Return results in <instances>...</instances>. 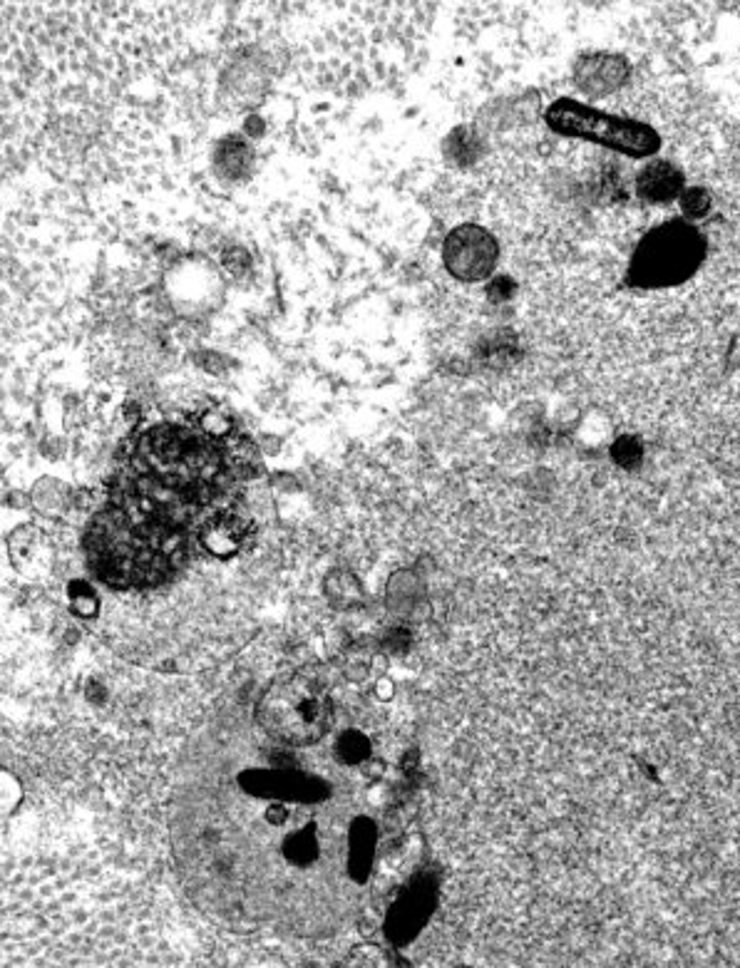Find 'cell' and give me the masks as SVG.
Here are the masks:
<instances>
[{
  "instance_id": "cell-4",
  "label": "cell",
  "mask_w": 740,
  "mask_h": 968,
  "mask_svg": "<svg viewBox=\"0 0 740 968\" xmlns=\"http://www.w3.org/2000/svg\"><path fill=\"white\" fill-rule=\"evenodd\" d=\"M547 125L557 135L589 139L626 157H651L661 147V137L644 122L614 117L569 97H562L549 107Z\"/></svg>"
},
{
  "instance_id": "cell-7",
  "label": "cell",
  "mask_w": 740,
  "mask_h": 968,
  "mask_svg": "<svg viewBox=\"0 0 740 968\" xmlns=\"http://www.w3.org/2000/svg\"><path fill=\"white\" fill-rule=\"evenodd\" d=\"M251 534H254V524L229 507L209 517L197 532V539L199 547L214 559H231L246 547Z\"/></svg>"
},
{
  "instance_id": "cell-5",
  "label": "cell",
  "mask_w": 740,
  "mask_h": 968,
  "mask_svg": "<svg viewBox=\"0 0 740 968\" xmlns=\"http://www.w3.org/2000/svg\"><path fill=\"white\" fill-rule=\"evenodd\" d=\"M500 261V244L487 229L477 224H462L445 236L443 264L457 281L477 283L492 276Z\"/></svg>"
},
{
  "instance_id": "cell-9",
  "label": "cell",
  "mask_w": 740,
  "mask_h": 968,
  "mask_svg": "<svg viewBox=\"0 0 740 968\" xmlns=\"http://www.w3.org/2000/svg\"><path fill=\"white\" fill-rule=\"evenodd\" d=\"M636 189H639V194L646 199V202L668 204V202H673L676 197H681L683 174H681V169L673 167L671 162H664V159H654V162H649L639 172V179H636Z\"/></svg>"
},
{
  "instance_id": "cell-8",
  "label": "cell",
  "mask_w": 740,
  "mask_h": 968,
  "mask_svg": "<svg viewBox=\"0 0 740 968\" xmlns=\"http://www.w3.org/2000/svg\"><path fill=\"white\" fill-rule=\"evenodd\" d=\"M574 77L582 92L592 97H606L624 85L629 77V63L619 55H587L574 68Z\"/></svg>"
},
{
  "instance_id": "cell-2",
  "label": "cell",
  "mask_w": 740,
  "mask_h": 968,
  "mask_svg": "<svg viewBox=\"0 0 740 968\" xmlns=\"http://www.w3.org/2000/svg\"><path fill=\"white\" fill-rule=\"evenodd\" d=\"M254 720L261 733L286 748H311L328 735L333 705L316 681L286 673L271 681L256 703Z\"/></svg>"
},
{
  "instance_id": "cell-14",
  "label": "cell",
  "mask_w": 740,
  "mask_h": 968,
  "mask_svg": "<svg viewBox=\"0 0 740 968\" xmlns=\"http://www.w3.org/2000/svg\"><path fill=\"white\" fill-rule=\"evenodd\" d=\"M393 695V688H390V681H380L378 683V698L388 700Z\"/></svg>"
},
{
  "instance_id": "cell-3",
  "label": "cell",
  "mask_w": 740,
  "mask_h": 968,
  "mask_svg": "<svg viewBox=\"0 0 740 968\" xmlns=\"http://www.w3.org/2000/svg\"><path fill=\"white\" fill-rule=\"evenodd\" d=\"M706 254V241L686 221H666L641 239L629 264L636 288H668L691 278Z\"/></svg>"
},
{
  "instance_id": "cell-1",
  "label": "cell",
  "mask_w": 740,
  "mask_h": 968,
  "mask_svg": "<svg viewBox=\"0 0 740 968\" xmlns=\"http://www.w3.org/2000/svg\"><path fill=\"white\" fill-rule=\"evenodd\" d=\"M222 792L204 802L207 820H179V854L209 869L244 849L214 877H266V884L368 882L375 825L366 815L341 817V800L323 775L298 767L241 765L224 777Z\"/></svg>"
},
{
  "instance_id": "cell-12",
  "label": "cell",
  "mask_w": 740,
  "mask_h": 968,
  "mask_svg": "<svg viewBox=\"0 0 740 968\" xmlns=\"http://www.w3.org/2000/svg\"><path fill=\"white\" fill-rule=\"evenodd\" d=\"M711 204H713L711 194L701 187L686 189V192L681 194V211L686 216H691V219H701V216H706L708 211H711Z\"/></svg>"
},
{
  "instance_id": "cell-6",
  "label": "cell",
  "mask_w": 740,
  "mask_h": 968,
  "mask_svg": "<svg viewBox=\"0 0 740 968\" xmlns=\"http://www.w3.org/2000/svg\"><path fill=\"white\" fill-rule=\"evenodd\" d=\"M435 904V887L423 882H415L400 894V899L395 901L393 909H390L388 921H385V931H388L390 941L395 944H408L413 936H418V931L423 929V921L428 919V914L433 911Z\"/></svg>"
},
{
  "instance_id": "cell-10",
  "label": "cell",
  "mask_w": 740,
  "mask_h": 968,
  "mask_svg": "<svg viewBox=\"0 0 740 968\" xmlns=\"http://www.w3.org/2000/svg\"><path fill=\"white\" fill-rule=\"evenodd\" d=\"M333 755L341 765L356 767L363 765L370 755V745L366 740V735L358 733V730H346L343 735H338L336 745H333Z\"/></svg>"
},
{
  "instance_id": "cell-13",
  "label": "cell",
  "mask_w": 740,
  "mask_h": 968,
  "mask_svg": "<svg viewBox=\"0 0 740 968\" xmlns=\"http://www.w3.org/2000/svg\"><path fill=\"white\" fill-rule=\"evenodd\" d=\"M614 455L621 465H631L639 457V445L634 440H619L614 447Z\"/></svg>"
},
{
  "instance_id": "cell-11",
  "label": "cell",
  "mask_w": 740,
  "mask_h": 968,
  "mask_svg": "<svg viewBox=\"0 0 740 968\" xmlns=\"http://www.w3.org/2000/svg\"><path fill=\"white\" fill-rule=\"evenodd\" d=\"M68 599H70V611H73V614H77V616H82V619H90V616H95L97 606H100V599H97V594L87 584L70 586Z\"/></svg>"
}]
</instances>
